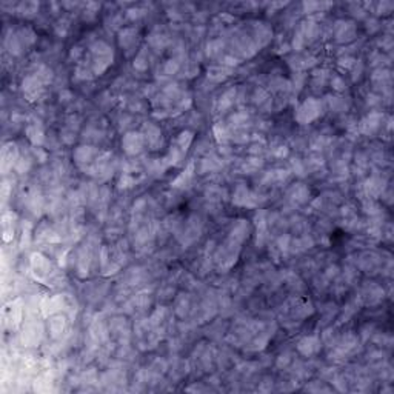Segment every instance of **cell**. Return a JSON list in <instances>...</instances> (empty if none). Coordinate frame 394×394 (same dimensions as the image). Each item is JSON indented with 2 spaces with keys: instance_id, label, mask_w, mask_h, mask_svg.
Wrapping results in <instances>:
<instances>
[{
  "instance_id": "obj_16",
  "label": "cell",
  "mask_w": 394,
  "mask_h": 394,
  "mask_svg": "<svg viewBox=\"0 0 394 394\" xmlns=\"http://www.w3.org/2000/svg\"><path fill=\"white\" fill-rule=\"evenodd\" d=\"M314 246V240L311 236L302 234L301 237L291 239V246H290V253H304V251L310 249Z\"/></svg>"
},
{
  "instance_id": "obj_31",
  "label": "cell",
  "mask_w": 394,
  "mask_h": 394,
  "mask_svg": "<svg viewBox=\"0 0 394 394\" xmlns=\"http://www.w3.org/2000/svg\"><path fill=\"white\" fill-rule=\"evenodd\" d=\"M39 9V3H33V2H28V3H20L19 5V12H22L23 17H31V15H34Z\"/></svg>"
},
{
  "instance_id": "obj_19",
  "label": "cell",
  "mask_w": 394,
  "mask_h": 394,
  "mask_svg": "<svg viewBox=\"0 0 394 394\" xmlns=\"http://www.w3.org/2000/svg\"><path fill=\"white\" fill-rule=\"evenodd\" d=\"M325 103H326V106L331 109V111H337V113L346 111L348 106H350V100H345L340 96H326L325 97Z\"/></svg>"
},
{
  "instance_id": "obj_38",
  "label": "cell",
  "mask_w": 394,
  "mask_h": 394,
  "mask_svg": "<svg viewBox=\"0 0 394 394\" xmlns=\"http://www.w3.org/2000/svg\"><path fill=\"white\" fill-rule=\"evenodd\" d=\"M291 360H293V357H291L290 353H283V354H280L279 359H277V367H287Z\"/></svg>"
},
{
  "instance_id": "obj_2",
  "label": "cell",
  "mask_w": 394,
  "mask_h": 394,
  "mask_svg": "<svg viewBox=\"0 0 394 394\" xmlns=\"http://www.w3.org/2000/svg\"><path fill=\"white\" fill-rule=\"evenodd\" d=\"M239 253H240V245L236 243L231 239H227L222 245L216 249L214 262H216L217 270L224 271V273L231 270L233 265L237 262Z\"/></svg>"
},
{
  "instance_id": "obj_32",
  "label": "cell",
  "mask_w": 394,
  "mask_h": 394,
  "mask_svg": "<svg viewBox=\"0 0 394 394\" xmlns=\"http://www.w3.org/2000/svg\"><path fill=\"white\" fill-rule=\"evenodd\" d=\"M331 86H333V89H334V91H337V92H342V91H345V89H346V82H345V79H343L342 76L336 74V76L331 77Z\"/></svg>"
},
{
  "instance_id": "obj_29",
  "label": "cell",
  "mask_w": 394,
  "mask_h": 394,
  "mask_svg": "<svg viewBox=\"0 0 394 394\" xmlns=\"http://www.w3.org/2000/svg\"><path fill=\"white\" fill-rule=\"evenodd\" d=\"M190 308H191V302H190V299H188L185 294H182V297H179L177 299V302H176V311H177V314L180 317H183L185 314L190 311Z\"/></svg>"
},
{
  "instance_id": "obj_41",
  "label": "cell",
  "mask_w": 394,
  "mask_h": 394,
  "mask_svg": "<svg viewBox=\"0 0 394 394\" xmlns=\"http://www.w3.org/2000/svg\"><path fill=\"white\" fill-rule=\"evenodd\" d=\"M337 274H339V268L337 266H329L326 270V273H325V279L326 280H333Z\"/></svg>"
},
{
  "instance_id": "obj_42",
  "label": "cell",
  "mask_w": 394,
  "mask_h": 394,
  "mask_svg": "<svg viewBox=\"0 0 394 394\" xmlns=\"http://www.w3.org/2000/svg\"><path fill=\"white\" fill-rule=\"evenodd\" d=\"M142 15H144V11H142V9H130V11L127 12V19H130V20H137L139 17H142Z\"/></svg>"
},
{
  "instance_id": "obj_26",
  "label": "cell",
  "mask_w": 394,
  "mask_h": 394,
  "mask_svg": "<svg viewBox=\"0 0 394 394\" xmlns=\"http://www.w3.org/2000/svg\"><path fill=\"white\" fill-rule=\"evenodd\" d=\"M333 6V3H326V2H305L302 3V8L305 12L308 14H314V12H323V9Z\"/></svg>"
},
{
  "instance_id": "obj_23",
  "label": "cell",
  "mask_w": 394,
  "mask_h": 394,
  "mask_svg": "<svg viewBox=\"0 0 394 394\" xmlns=\"http://www.w3.org/2000/svg\"><path fill=\"white\" fill-rule=\"evenodd\" d=\"M231 68H227L224 65H219V67H211L208 70V79L213 82H222L225 79L231 74Z\"/></svg>"
},
{
  "instance_id": "obj_8",
  "label": "cell",
  "mask_w": 394,
  "mask_h": 394,
  "mask_svg": "<svg viewBox=\"0 0 394 394\" xmlns=\"http://www.w3.org/2000/svg\"><path fill=\"white\" fill-rule=\"evenodd\" d=\"M144 134V139H145V144L150 150L153 151H157L163 147V133L162 130L157 127L154 123H145L144 128L140 131Z\"/></svg>"
},
{
  "instance_id": "obj_13",
  "label": "cell",
  "mask_w": 394,
  "mask_h": 394,
  "mask_svg": "<svg viewBox=\"0 0 394 394\" xmlns=\"http://www.w3.org/2000/svg\"><path fill=\"white\" fill-rule=\"evenodd\" d=\"M322 348V340L317 336H307L297 342V351L305 357L316 356Z\"/></svg>"
},
{
  "instance_id": "obj_1",
  "label": "cell",
  "mask_w": 394,
  "mask_h": 394,
  "mask_svg": "<svg viewBox=\"0 0 394 394\" xmlns=\"http://www.w3.org/2000/svg\"><path fill=\"white\" fill-rule=\"evenodd\" d=\"M85 62L89 65L92 70L94 76H100L103 74L109 65L113 64L114 60V50L111 45H108L103 40H96L89 45L88 53L85 54Z\"/></svg>"
},
{
  "instance_id": "obj_33",
  "label": "cell",
  "mask_w": 394,
  "mask_h": 394,
  "mask_svg": "<svg viewBox=\"0 0 394 394\" xmlns=\"http://www.w3.org/2000/svg\"><path fill=\"white\" fill-rule=\"evenodd\" d=\"M291 168H293V172L297 176H305V172H307V165L304 160H299V159H294L291 162Z\"/></svg>"
},
{
  "instance_id": "obj_5",
  "label": "cell",
  "mask_w": 394,
  "mask_h": 394,
  "mask_svg": "<svg viewBox=\"0 0 394 394\" xmlns=\"http://www.w3.org/2000/svg\"><path fill=\"white\" fill-rule=\"evenodd\" d=\"M147 144L140 131H128L122 137V148L128 156H139L144 153Z\"/></svg>"
},
{
  "instance_id": "obj_6",
  "label": "cell",
  "mask_w": 394,
  "mask_h": 394,
  "mask_svg": "<svg viewBox=\"0 0 394 394\" xmlns=\"http://www.w3.org/2000/svg\"><path fill=\"white\" fill-rule=\"evenodd\" d=\"M99 154H100V151L96 147L82 145V147L76 148V151L73 154V159H74V162L77 163L79 168L83 169V171H88L91 168V165L94 163V160L97 159Z\"/></svg>"
},
{
  "instance_id": "obj_3",
  "label": "cell",
  "mask_w": 394,
  "mask_h": 394,
  "mask_svg": "<svg viewBox=\"0 0 394 394\" xmlns=\"http://www.w3.org/2000/svg\"><path fill=\"white\" fill-rule=\"evenodd\" d=\"M322 109H323L322 100H319L316 97L305 99L301 105L296 108L294 119H296V122H299L301 125L311 123V122L317 120L322 116Z\"/></svg>"
},
{
  "instance_id": "obj_12",
  "label": "cell",
  "mask_w": 394,
  "mask_h": 394,
  "mask_svg": "<svg viewBox=\"0 0 394 394\" xmlns=\"http://www.w3.org/2000/svg\"><path fill=\"white\" fill-rule=\"evenodd\" d=\"M139 43V33L136 28H123L119 33V45L127 53V56H131L136 53Z\"/></svg>"
},
{
  "instance_id": "obj_7",
  "label": "cell",
  "mask_w": 394,
  "mask_h": 394,
  "mask_svg": "<svg viewBox=\"0 0 394 394\" xmlns=\"http://www.w3.org/2000/svg\"><path fill=\"white\" fill-rule=\"evenodd\" d=\"M233 203L237 205V207H245V208H256L259 207V199H257V194L253 193L246 188V185L240 183L237 188L234 190V194H233Z\"/></svg>"
},
{
  "instance_id": "obj_15",
  "label": "cell",
  "mask_w": 394,
  "mask_h": 394,
  "mask_svg": "<svg viewBox=\"0 0 394 394\" xmlns=\"http://www.w3.org/2000/svg\"><path fill=\"white\" fill-rule=\"evenodd\" d=\"M382 297H384L382 288L379 285L370 283V285H367L364 288V291H362V296L359 299H360V301H364L365 304H368V305H376V304H379L382 301Z\"/></svg>"
},
{
  "instance_id": "obj_20",
  "label": "cell",
  "mask_w": 394,
  "mask_h": 394,
  "mask_svg": "<svg viewBox=\"0 0 394 394\" xmlns=\"http://www.w3.org/2000/svg\"><path fill=\"white\" fill-rule=\"evenodd\" d=\"M148 43H150V46H151L153 50L162 51L165 46H166V43H168V37H166V34L160 33L159 29H156V31H153V33L150 34Z\"/></svg>"
},
{
  "instance_id": "obj_27",
  "label": "cell",
  "mask_w": 394,
  "mask_h": 394,
  "mask_svg": "<svg viewBox=\"0 0 394 394\" xmlns=\"http://www.w3.org/2000/svg\"><path fill=\"white\" fill-rule=\"evenodd\" d=\"M224 53V42L222 40H211L208 45H207V54L210 57H217Z\"/></svg>"
},
{
  "instance_id": "obj_37",
  "label": "cell",
  "mask_w": 394,
  "mask_h": 394,
  "mask_svg": "<svg viewBox=\"0 0 394 394\" xmlns=\"http://www.w3.org/2000/svg\"><path fill=\"white\" fill-rule=\"evenodd\" d=\"M393 9V3L391 2H382L376 5V12L377 14H388Z\"/></svg>"
},
{
  "instance_id": "obj_22",
  "label": "cell",
  "mask_w": 394,
  "mask_h": 394,
  "mask_svg": "<svg viewBox=\"0 0 394 394\" xmlns=\"http://www.w3.org/2000/svg\"><path fill=\"white\" fill-rule=\"evenodd\" d=\"M234 102H236V89L231 88V89L225 91L222 96H220V99L217 102V109L220 113H225L234 105Z\"/></svg>"
},
{
  "instance_id": "obj_34",
  "label": "cell",
  "mask_w": 394,
  "mask_h": 394,
  "mask_svg": "<svg viewBox=\"0 0 394 394\" xmlns=\"http://www.w3.org/2000/svg\"><path fill=\"white\" fill-rule=\"evenodd\" d=\"M350 71H351V76H353V82L359 80L360 76H362V71H364V64H362L360 60H356V62H354V65H353V68H351Z\"/></svg>"
},
{
  "instance_id": "obj_14",
  "label": "cell",
  "mask_w": 394,
  "mask_h": 394,
  "mask_svg": "<svg viewBox=\"0 0 394 394\" xmlns=\"http://www.w3.org/2000/svg\"><path fill=\"white\" fill-rule=\"evenodd\" d=\"M248 234H249V225L246 224V220H237V222L231 227L228 239L242 245L248 239Z\"/></svg>"
},
{
  "instance_id": "obj_28",
  "label": "cell",
  "mask_w": 394,
  "mask_h": 394,
  "mask_svg": "<svg viewBox=\"0 0 394 394\" xmlns=\"http://www.w3.org/2000/svg\"><path fill=\"white\" fill-rule=\"evenodd\" d=\"M328 80V71L326 70H316L313 73V86L322 88Z\"/></svg>"
},
{
  "instance_id": "obj_4",
  "label": "cell",
  "mask_w": 394,
  "mask_h": 394,
  "mask_svg": "<svg viewBox=\"0 0 394 394\" xmlns=\"http://www.w3.org/2000/svg\"><path fill=\"white\" fill-rule=\"evenodd\" d=\"M36 40V34L31 31L29 28H22L17 33H11L9 37H6L5 43L8 46V50L11 54L19 56L22 54L29 45H33Z\"/></svg>"
},
{
  "instance_id": "obj_11",
  "label": "cell",
  "mask_w": 394,
  "mask_h": 394,
  "mask_svg": "<svg viewBox=\"0 0 394 394\" xmlns=\"http://www.w3.org/2000/svg\"><path fill=\"white\" fill-rule=\"evenodd\" d=\"M333 33L337 42L348 43L356 39V25L351 20H337L333 26Z\"/></svg>"
},
{
  "instance_id": "obj_24",
  "label": "cell",
  "mask_w": 394,
  "mask_h": 394,
  "mask_svg": "<svg viewBox=\"0 0 394 394\" xmlns=\"http://www.w3.org/2000/svg\"><path fill=\"white\" fill-rule=\"evenodd\" d=\"M193 139H194V134H193L191 131H182V133L177 136V139H176V145H174V147H176L177 150H180L182 153H186L188 147L191 145Z\"/></svg>"
},
{
  "instance_id": "obj_25",
  "label": "cell",
  "mask_w": 394,
  "mask_h": 394,
  "mask_svg": "<svg viewBox=\"0 0 394 394\" xmlns=\"http://www.w3.org/2000/svg\"><path fill=\"white\" fill-rule=\"evenodd\" d=\"M150 67V57H148V51L147 48H142L139 51V54L134 59V68L137 71H147Z\"/></svg>"
},
{
  "instance_id": "obj_35",
  "label": "cell",
  "mask_w": 394,
  "mask_h": 394,
  "mask_svg": "<svg viewBox=\"0 0 394 394\" xmlns=\"http://www.w3.org/2000/svg\"><path fill=\"white\" fill-rule=\"evenodd\" d=\"M354 62H356V59H354L353 56L346 54V56H342V57L339 59V65H340L342 68H345V70H351L353 65H354Z\"/></svg>"
},
{
  "instance_id": "obj_21",
  "label": "cell",
  "mask_w": 394,
  "mask_h": 394,
  "mask_svg": "<svg viewBox=\"0 0 394 394\" xmlns=\"http://www.w3.org/2000/svg\"><path fill=\"white\" fill-rule=\"evenodd\" d=\"M65 328H67V319L62 314H57V316H53L50 319V333L53 337H59L60 334H64Z\"/></svg>"
},
{
  "instance_id": "obj_36",
  "label": "cell",
  "mask_w": 394,
  "mask_h": 394,
  "mask_svg": "<svg viewBox=\"0 0 394 394\" xmlns=\"http://www.w3.org/2000/svg\"><path fill=\"white\" fill-rule=\"evenodd\" d=\"M271 153L277 157V159H282V157H287L288 156V148L285 145H276L274 148H271Z\"/></svg>"
},
{
  "instance_id": "obj_30",
  "label": "cell",
  "mask_w": 394,
  "mask_h": 394,
  "mask_svg": "<svg viewBox=\"0 0 394 394\" xmlns=\"http://www.w3.org/2000/svg\"><path fill=\"white\" fill-rule=\"evenodd\" d=\"M162 70H163V74H165V76H172V74H176V73L180 70V62H179L177 59H169V60H166L165 64H163Z\"/></svg>"
},
{
  "instance_id": "obj_39",
  "label": "cell",
  "mask_w": 394,
  "mask_h": 394,
  "mask_svg": "<svg viewBox=\"0 0 394 394\" xmlns=\"http://www.w3.org/2000/svg\"><path fill=\"white\" fill-rule=\"evenodd\" d=\"M367 29L370 31V33H376V31H379L381 29V23L377 19H370L367 20Z\"/></svg>"
},
{
  "instance_id": "obj_17",
  "label": "cell",
  "mask_w": 394,
  "mask_h": 394,
  "mask_svg": "<svg viewBox=\"0 0 394 394\" xmlns=\"http://www.w3.org/2000/svg\"><path fill=\"white\" fill-rule=\"evenodd\" d=\"M288 197L296 203H305L310 199V190L305 185L297 183V185L291 186V190L288 191Z\"/></svg>"
},
{
  "instance_id": "obj_10",
  "label": "cell",
  "mask_w": 394,
  "mask_h": 394,
  "mask_svg": "<svg viewBox=\"0 0 394 394\" xmlns=\"http://www.w3.org/2000/svg\"><path fill=\"white\" fill-rule=\"evenodd\" d=\"M381 127H384V114L379 111H373L360 120L357 130L364 136H374L381 130Z\"/></svg>"
},
{
  "instance_id": "obj_9",
  "label": "cell",
  "mask_w": 394,
  "mask_h": 394,
  "mask_svg": "<svg viewBox=\"0 0 394 394\" xmlns=\"http://www.w3.org/2000/svg\"><path fill=\"white\" fill-rule=\"evenodd\" d=\"M387 190V179L382 176L373 174L370 179H367L362 185V191H364L367 199H377L381 197Z\"/></svg>"
},
{
  "instance_id": "obj_40",
  "label": "cell",
  "mask_w": 394,
  "mask_h": 394,
  "mask_svg": "<svg viewBox=\"0 0 394 394\" xmlns=\"http://www.w3.org/2000/svg\"><path fill=\"white\" fill-rule=\"evenodd\" d=\"M351 8H353V14L354 15H357L359 19H364V17H367V11L362 8L360 5H357V3H353L351 5Z\"/></svg>"
},
{
  "instance_id": "obj_18",
  "label": "cell",
  "mask_w": 394,
  "mask_h": 394,
  "mask_svg": "<svg viewBox=\"0 0 394 394\" xmlns=\"http://www.w3.org/2000/svg\"><path fill=\"white\" fill-rule=\"evenodd\" d=\"M26 136H28V139L31 140V144H33V145H42L43 142H45V133L42 130V125L40 123H31V125H28Z\"/></svg>"
}]
</instances>
